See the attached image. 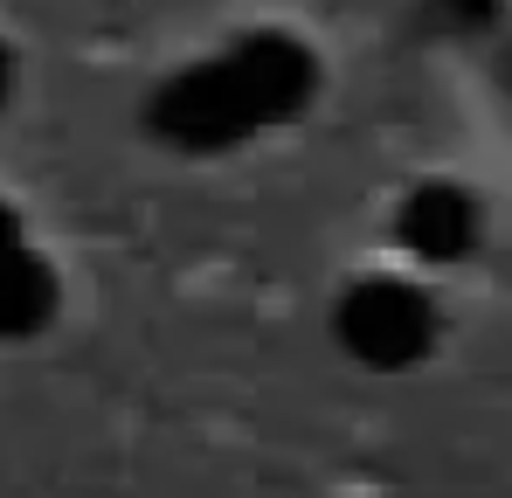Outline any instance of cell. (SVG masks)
Here are the masks:
<instances>
[{"label": "cell", "instance_id": "cell-2", "mask_svg": "<svg viewBox=\"0 0 512 498\" xmlns=\"http://www.w3.org/2000/svg\"><path fill=\"white\" fill-rule=\"evenodd\" d=\"M395 236L416 263H464L485 236V208L464 180H416L395 208Z\"/></svg>", "mask_w": 512, "mask_h": 498}, {"label": "cell", "instance_id": "cell-1", "mask_svg": "<svg viewBox=\"0 0 512 498\" xmlns=\"http://www.w3.org/2000/svg\"><path fill=\"white\" fill-rule=\"evenodd\" d=\"M333 332H340V346L360 367L402 374L436 346V305L409 277H360L340 298V312H333Z\"/></svg>", "mask_w": 512, "mask_h": 498}, {"label": "cell", "instance_id": "cell-4", "mask_svg": "<svg viewBox=\"0 0 512 498\" xmlns=\"http://www.w3.org/2000/svg\"><path fill=\"white\" fill-rule=\"evenodd\" d=\"M14 249H28V243H21V215L0 201V256H14Z\"/></svg>", "mask_w": 512, "mask_h": 498}, {"label": "cell", "instance_id": "cell-5", "mask_svg": "<svg viewBox=\"0 0 512 498\" xmlns=\"http://www.w3.org/2000/svg\"><path fill=\"white\" fill-rule=\"evenodd\" d=\"M7 90H14V63H7V49H0V104H7Z\"/></svg>", "mask_w": 512, "mask_h": 498}, {"label": "cell", "instance_id": "cell-3", "mask_svg": "<svg viewBox=\"0 0 512 498\" xmlns=\"http://www.w3.org/2000/svg\"><path fill=\"white\" fill-rule=\"evenodd\" d=\"M56 319V270L35 249L0 256V339H28Z\"/></svg>", "mask_w": 512, "mask_h": 498}]
</instances>
